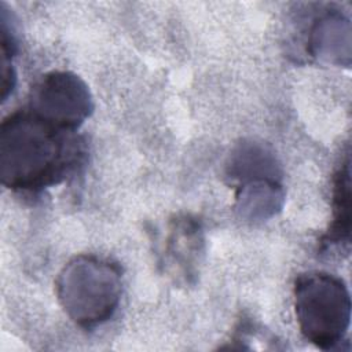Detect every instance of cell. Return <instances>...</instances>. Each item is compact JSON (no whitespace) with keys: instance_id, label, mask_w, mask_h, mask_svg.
Here are the masks:
<instances>
[{"instance_id":"1","label":"cell","mask_w":352,"mask_h":352,"mask_svg":"<svg viewBox=\"0 0 352 352\" xmlns=\"http://www.w3.org/2000/svg\"><path fill=\"white\" fill-rule=\"evenodd\" d=\"M72 133L30 110L6 117L0 126L1 183L23 192H38L62 183L84 155L81 143Z\"/></svg>"},{"instance_id":"2","label":"cell","mask_w":352,"mask_h":352,"mask_svg":"<svg viewBox=\"0 0 352 352\" xmlns=\"http://www.w3.org/2000/svg\"><path fill=\"white\" fill-rule=\"evenodd\" d=\"M120 267L92 254L72 258L55 280V292L65 314L78 327L92 330L113 318L122 292Z\"/></svg>"},{"instance_id":"3","label":"cell","mask_w":352,"mask_h":352,"mask_svg":"<svg viewBox=\"0 0 352 352\" xmlns=\"http://www.w3.org/2000/svg\"><path fill=\"white\" fill-rule=\"evenodd\" d=\"M294 309L301 334L320 349L337 348L351 322L345 283L326 272H307L294 282Z\"/></svg>"},{"instance_id":"4","label":"cell","mask_w":352,"mask_h":352,"mask_svg":"<svg viewBox=\"0 0 352 352\" xmlns=\"http://www.w3.org/2000/svg\"><path fill=\"white\" fill-rule=\"evenodd\" d=\"M29 110L60 131L76 132L92 114L94 100L80 76L56 70L34 85Z\"/></svg>"},{"instance_id":"5","label":"cell","mask_w":352,"mask_h":352,"mask_svg":"<svg viewBox=\"0 0 352 352\" xmlns=\"http://www.w3.org/2000/svg\"><path fill=\"white\" fill-rule=\"evenodd\" d=\"M204 230L201 223L191 216H180L172 220L164 249V264L173 276L186 280L197 275L204 254Z\"/></svg>"},{"instance_id":"6","label":"cell","mask_w":352,"mask_h":352,"mask_svg":"<svg viewBox=\"0 0 352 352\" xmlns=\"http://www.w3.org/2000/svg\"><path fill=\"white\" fill-rule=\"evenodd\" d=\"M226 177L238 186L254 180H282V169L270 144L256 139H243L227 157Z\"/></svg>"},{"instance_id":"7","label":"cell","mask_w":352,"mask_h":352,"mask_svg":"<svg viewBox=\"0 0 352 352\" xmlns=\"http://www.w3.org/2000/svg\"><path fill=\"white\" fill-rule=\"evenodd\" d=\"M311 55L336 66L351 65V21L338 10L318 16L308 34Z\"/></svg>"},{"instance_id":"8","label":"cell","mask_w":352,"mask_h":352,"mask_svg":"<svg viewBox=\"0 0 352 352\" xmlns=\"http://www.w3.org/2000/svg\"><path fill=\"white\" fill-rule=\"evenodd\" d=\"M236 187L235 210L245 221H267L283 208L285 190L282 180H254Z\"/></svg>"},{"instance_id":"9","label":"cell","mask_w":352,"mask_h":352,"mask_svg":"<svg viewBox=\"0 0 352 352\" xmlns=\"http://www.w3.org/2000/svg\"><path fill=\"white\" fill-rule=\"evenodd\" d=\"M334 220L327 234V242L349 239L351 230V182L349 160L341 166L334 186Z\"/></svg>"}]
</instances>
